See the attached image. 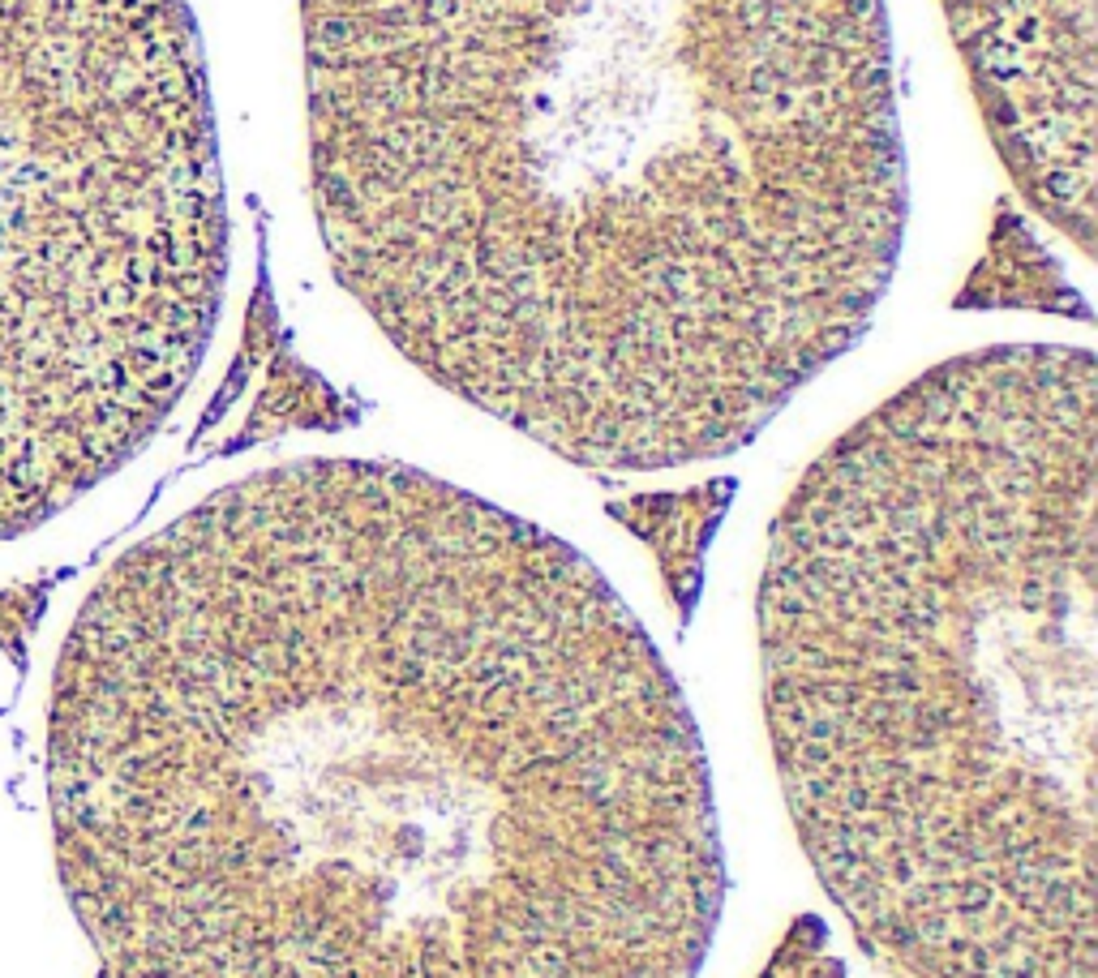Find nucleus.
<instances>
[{
	"label": "nucleus",
	"instance_id": "nucleus-1",
	"mask_svg": "<svg viewBox=\"0 0 1098 978\" xmlns=\"http://www.w3.org/2000/svg\"><path fill=\"white\" fill-rule=\"evenodd\" d=\"M52 850L99 978H695L708 759L575 545L293 460L124 549L65 636Z\"/></svg>",
	"mask_w": 1098,
	"mask_h": 978
},
{
	"label": "nucleus",
	"instance_id": "nucleus-2",
	"mask_svg": "<svg viewBox=\"0 0 1098 978\" xmlns=\"http://www.w3.org/2000/svg\"><path fill=\"white\" fill-rule=\"evenodd\" d=\"M296 99L335 288L580 468L747 446L910 232L884 0H309Z\"/></svg>",
	"mask_w": 1098,
	"mask_h": 978
},
{
	"label": "nucleus",
	"instance_id": "nucleus-3",
	"mask_svg": "<svg viewBox=\"0 0 1098 978\" xmlns=\"http://www.w3.org/2000/svg\"><path fill=\"white\" fill-rule=\"evenodd\" d=\"M1086 348L952 357L789 489L759 575L773 756L888 978H1098Z\"/></svg>",
	"mask_w": 1098,
	"mask_h": 978
},
{
	"label": "nucleus",
	"instance_id": "nucleus-4",
	"mask_svg": "<svg viewBox=\"0 0 1098 978\" xmlns=\"http://www.w3.org/2000/svg\"><path fill=\"white\" fill-rule=\"evenodd\" d=\"M223 284L215 108L180 0H0V541L164 429Z\"/></svg>",
	"mask_w": 1098,
	"mask_h": 978
},
{
	"label": "nucleus",
	"instance_id": "nucleus-5",
	"mask_svg": "<svg viewBox=\"0 0 1098 978\" xmlns=\"http://www.w3.org/2000/svg\"><path fill=\"white\" fill-rule=\"evenodd\" d=\"M961 44L1013 168L1077 244L1094 236L1090 0H961Z\"/></svg>",
	"mask_w": 1098,
	"mask_h": 978
}]
</instances>
